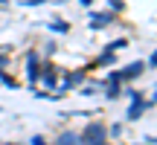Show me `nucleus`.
<instances>
[{
    "mask_svg": "<svg viewBox=\"0 0 157 145\" xmlns=\"http://www.w3.org/2000/svg\"><path fill=\"white\" fill-rule=\"evenodd\" d=\"M82 139L84 142H105V128H102V125H87Z\"/></svg>",
    "mask_w": 157,
    "mask_h": 145,
    "instance_id": "nucleus-1",
    "label": "nucleus"
},
{
    "mask_svg": "<svg viewBox=\"0 0 157 145\" xmlns=\"http://www.w3.org/2000/svg\"><path fill=\"white\" fill-rule=\"evenodd\" d=\"M140 70H143V61H137V64H131V67H125L122 72H117L113 78H134V76H137Z\"/></svg>",
    "mask_w": 157,
    "mask_h": 145,
    "instance_id": "nucleus-2",
    "label": "nucleus"
},
{
    "mask_svg": "<svg viewBox=\"0 0 157 145\" xmlns=\"http://www.w3.org/2000/svg\"><path fill=\"white\" fill-rule=\"evenodd\" d=\"M111 20H113V15H93V26H105Z\"/></svg>",
    "mask_w": 157,
    "mask_h": 145,
    "instance_id": "nucleus-3",
    "label": "nucleus"
},
{
    "mask_svg": "<svg viewBox=\"0 0 157 145\" xmlns=\"http://www.w3.org/2000/svg\"><path fill=\"white\" fill-rule=\"evenodd\" d=\"M151 64H157V52H154V55H151Z\"/></svg>",
    "mask_w": 157,
    "mask_h": 145,
    "instance_id": "nucleus-4",
    "label": "nucleus"
}]
</instances>
